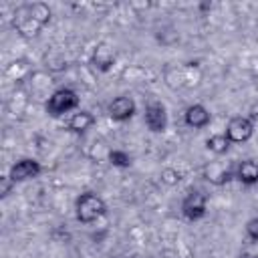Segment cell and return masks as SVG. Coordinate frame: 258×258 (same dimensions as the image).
I'll use <instances>...</instances> for the list:
<instances>
[{
  "label": "cell",
  "instance_id": "cell-1",
  "mask_svg": "<svg viewBox=\"0 0 258 258\" xmlns=\"http://www.w3.org/2000/svg\"><path fill=\"white\" fill-rule=\"evenodd\" d=\"M75 210H77V220L83 222V224H91L95 222L97 218L105 216L107 212V204L93 191H85L83 196H79L77 204H75Z\"/></svg>",
  "mask_w": 258,
  "mask_h": 258
},
{
  "label": "cell",
  "instance_id": "cell-6",
  "mask_svg": "<svg viewBox=\"0 0 258 258\" xmlns=\"http://www.w3.org/2000/svg\"><path fill=\"white\" fill-rule=\"evenodd\" d=\"M145 125L153 133H163L167 127V113L159 101H151L145 107Z\"/></svg>",
  "mask_w": 258,
  "mask_h": 258
},
{
  "label": "cell",
  "instance_id": "cell-11",
  "mask_svg": "<svg viewBox=\"0 0 258 258\" xmlns=\"http://www.w3.org/2000/svg\"><path fill=\"white\" fill-rule=\"evenodd\" d=\"M210 111L204 107V105H200V103H196V105H189L187 109H185V115H183V121H185V125L187 127H194V129H202V127H206L208 123H210Z\"/></svg>",
  "mask_w": 258,
  "mask_h": 258
},
{
  "label": "cell",
  "instance_id": "cell-21",
  "mask_svg": "<svg viewBox=\"0 0 258 258\" xmlns=\"http://www.w3.org/2000/svg\"><path fill=\"white\" fill-rule=\"evenodd\" d=\"M250 258H258V256H250Z\"/></svg>",
  "mask_w": 258,
  "mask_h": 258
},
{
  "label": "cell",
  "instance_id": "cell-19",
  "mask_svg": "<svg viewBox=\"0 0 258 258\" xmlns=\"http://www.w3.org/2000/svg\"><path fill=\"white\" fill-rule=\"evenodd\" d=\"M12 179H10V175H4L2 177V181H0V196L4 198V196H8V191H10V187H12Z\"/></svg>",
  "mask_w": 258,
  "mask_h": 258
},
{
  "label": "cell",
  "instance_id": "cell-20",
  "mask_svg": "<svg viewBox=\"0 0 258 258\" xmlns=\"http://www.w3.org/2000/svg\"><path fill=\"white\" fill-rule=\"evenodd\" d=\"M250 115H248V119L254 123V121H258V103H254V105H250V111H248Z\"/></svg>",
  "mask_w": 258,
  "mask_h": 258
},
{
  "label": "cell",
  "instance_id": "cell-13",
  "mask_svg": "<svg viewBox=\"0 0 258 258\" xmlns=\"http://www.w3.org/2000/svg\"><path fill=\"white\" fill-rule=\"evenodd\" d=\"M93 123H95V117H93L89 111H79V113H75V115L69 119V129H71L73 133H83V131H87Z\"/></svg>",
  "mask_w": 258,
  "mask_h": 258
},
{
  "label": "cell",
  "instance_id": "cell-12",
  "mask_svg": "<svg viewBox=\"0 0 258 258\" xmlns=\"http://www.w3.org/2000/svg\"><path fill=\"white\" fill-rule=\"evenodd\" d=\"M234 177L244 183V185H254L258 183V163L252 161V159H246L242 163H238L236 171H234Z\"/></svg>",
  "mask_w": 258,
  "mask_h": 258
},
{
  "label": "cell",
  "instance_id": "cell-7",
  "mask_svg": "<svg viewBox=\"0 0 258 258\" xmlns=\"http://www.w3.org/2000/svg\"><path fill=\"white\" fill-rule=\"evenodd\" d=\"M40 171H42V167H40V163H38V161L24 157V159L16 161V163L10 167V173H8V175H10V179L16 183V181L34 179V177H36Z\"/></svg>",
  "mask_w": 258,
  "mask_h": 258
},
{
  "label": "cell",
  "instance_id": "cell-9",
  "mask_svg": "<svg viewBox=\"0 0 258 258\" xmlns=\"http://www.w3.org/2000/svg\"><path fill=\"white\" fill-rule=\"evenodd\" d=\"M202 173H204V177H206L210 183H214V185H224V183H228V181L234 177V171L226 169L220 161H210V163H206L204 169H202Z\"/></svg>",
  "mask_w": 258,
  "mask_h": 258
},
{
  "label": "cell",
  "instance_id": "cell-22",
  "mask_svg": "<svg viewBox=\"0 0 258 258\" xmlns=\"http://www.w3.org/2000/svg\"><path fill=\"white\" fill-rule=\"evenodd\" d=\"M256 85H258V81H256Z\"/></svg>",
  "mask_w": 258,
  "mask_h": 258
},
{
  "label": "cell",
  "instance_id": "cell-14",
  "mask_svg": "<svg viewBox=\"0 0 258 258\" xmlns=\"http://www.w3.org/2000/svg\"><path fill=\"white\" fill-rule=\"evenodd\" d=\"M206 147L212 151V153H216V155H222V153H226L228 149H230V139L226 137V133L222 135H212V137H208L206 139Z\"/></svg>",
  "mask_w": 258,
  "mask_h": 258
},
{
  "label": "cell",
  "instance_id": "cell-10",
  "mask_svg": "<svg viewBox=\"0 0 258 258\" xmlns=\"http://www.w3.org/2000/svg\"><path fill=\"white\" fill-rule=\"evenodd\" d=\"M91 62H93V67L97 69V71H109L111 67H113V62H115V52H113V48L107 44V42H99L97 46H95V50H93V56H91Z\"/></svg>",
  "mask_w": 258,
  "mask_h": 258
},
{
  "label": "cell",
  "instance_id": "cell-15",
  "mask_svg": "<svg viewBox=\"0 0 258 258\" xmlns=\"http://www.w3.org/2000/svg\"><path fill=\"white\" fill-rule=\"evenodd\" d=\"M30 6V12H32V16L44 26V24H48V20H50V8L44 4V2H34V4H28Z\"/></svg>",
  "mask_w": 258,
  "mask_h": 258
},
{
  "label": "cell",
  "instance_id": "cell-2",
  "mask_svg": "<svg viewBox=\"0 0 258 258\" xmlns=\"http://www.w3.org/2000/svg\"><path fill=\"white\" fill-rule=\"evenodd\" d=\"M79 105V97L73 89H58L54 91L46 101V113L52 117H58L62 113H69Z\"/></svg>",
  "mask_w": 258,
  "mask_h": 258
},
{
  "label": "cell",
  "instance_id": "cell-4",
  "mask_svg": "<svg viewBox=\"0 0 258 258\" xmlns=\"http://www.w3.org/2000/svg\"><path fill=\"white\" fill-rule=\"evenodd\" d=\"M181 214L189 222H196V220L204 218L206 216V196L198 189L189 191L181 202Z\"/></svg>",
  "mask_w": 258,
  "mask_h": 258
},
{
  "label": "cell",
  "instance_id": "cell-18",
  "mask_svg": "<svg viewBox=\"0 0 258 258\" xmlns=\"http://www.w3.org/2000/svg\"><path fill=\"white\" fill-rule=\"evenodd\" d=\"M246 236L252 242H258V218L248 220V224H246Z\"/></svg>",
  "mask_w": 258,
  "mask_h": 258
},
{
  "label": "cell",
  "instance_id": "cell-3",
  "mask_svg": "<svg viewBox=\"0 0 258 258\" xmlns=\"http://www.w3.org/2000/svg\"><path fill=\"white\" fill-rule=\"evenodd\" d=\"M12 24H14L16 32H18V34H22V36H36V34L40 32V28H42V24L32 16V12H30V6H28V4H24V6L16 8L14 18H12Z\"/></svg>",
  "mask_w": 258,
  "mask_h": 258
},
{
  "label": "cell",
  "instance_id": "cell-17",
  "mask_svg": "<svg viewBox=\"0 0 258 258\" xmlns=\"http://www.w3.org/2000/svg\"><path fill=\"white\" fill-rule=\"evenodd\" d=\"M179 179H181V175H179V171L173 169V167H165V169L161 171V181L167 183V185H175V183H179Z\"/></svg>",
  "mask_w": 258,
  "mask_h": 258
},
{
  "label": "cell",
  "instance_id": "cell-5",
  "mask_svg": "<svg viewBox=\"0 0 258 258\" xmlns=\"http://www.w3.org/2000/svg\"><path fill=\"white\" fill-rule=\"evenodd\" d=\"M254 133V123L248 117H232L228 127H226V137L230 143H244L252 137Z\"/></svg>",
  "mask_w": 258,
  "mask_h": 258
},
{
  "label": "cell",
  "instance_id": "cell-16",
  "mask_svg": "<svg viewBox=\"0 0 258 258\" xmlns=\"http://www.w3.org/2000/svg\"><path fill=\"white\" fill-rule=\"evenodd\" d=\"M109 163L115 167H129L131 165V155L121 151V149H113L109 151Z\"/></svg>",
  "mask_w": 258,
  "mask_h": 258
},
{
  "label": "cell",
  "instance_id": "cell-8",
  "mask_svg": "<svg viewBox=\"0 0 258 258\" xmlns=\"http://www.w3.org/2000/svg\"><path fill=\"white\" fill-rule=\"evenodd\" d=\"M107 113H109V117L113 121H127L135 113V101L131 97H127V95H121V97H117V99H113L109 103Z\"/></svg>",
  "mask_w": 258,
  "mask_h": 258
}]
</instances>
